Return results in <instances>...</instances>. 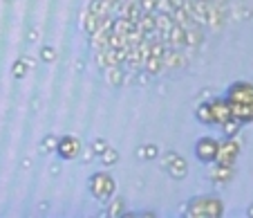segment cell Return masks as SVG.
<instances>
[{"mask_svg":"<svg viewBox=\"0 0 253 218\" xmlns=\"http://www.w3.org/2000/svg\"><path fill=\"white\" fill-rule=\"evenodd\" d=\"M226 102L231 106V115L240 124H247L253 119V86L249 83H233L226 95Z\"/></svg>","mask_w":253,"mask_h":218,"instance_id":"cell-1","label":"cell"},{"mask_svg":"<svg viewBox=\"0 0 253 218\" xmlns=\"http://www.w3.org/2000/svg\"><path fill=\"white\" fill-rule=\"evenodd\" d=\"M188 214L191 216H220L222 203L213 198H195L188 205Z\"/></svg>","mask_w":253,"mask_h":218,"instance_id":"cell-2","label":"cell"},{"mask_svg":"<svg viewBox=\"0 0 253 218\" xmlns=\"http://www.w3.org/2000/svg\"><path fill=\"white\" fill-rule=\"evenodd\" d=\"M90 191L94 194V198L99 200H108L115 194V180L105 173H96L94 178L90 180Z\"/></svg>","mask_w":253,"mask_h":218,"instance_id":"cell-3","label":"cell"},{"mask_svg":"<svg viewBox=\"0 0 253 218\" xmlns=\"http://www.w3.org/2000/svg\"><path fill=\"white\" fill-rule=\"evenodd\" d=\"M217 151H220V142L213 137H202L195 146V153L202 162H213L217 158Z\"/></svg>","mask_w":253,"mask_h":218,"instance_id":"cell-4","label":"cell"},{"mask_svg":"<svg viewBox=\"0 0 253 218\" xmlns=\"http://www.w3.org/2000/svg\"><path fill=\"white\" fill-rule=\"evenodd\" d=\"M56 151L63 160H74V158H79V153H81V142H79L77 137L67 135L56 142Z\"/></svg>","mask_w":253,"mask_h":218,"instance_id":"cell-5","label":"cell"},{"mask_svg":"<svg viewBox=\"0 0 253 218\" xmlns=\"http://www.w3.org/2000/svg\"><path fill=\"white\" fill-rule=\"evenodd\" d=\"M209 108H211V121L213 124H224V121L233 119V115H231V106L226 99H217V102H209Z\"/></svg>","mask_w":253,"mask_h":218,"instance_id":"cell-6","label":"cell"},{"mask_svg":"<svg viewBox=\"0 0 253 218\" xmlns=\"http://www.w3.org/2000/svg\"><path fill=\"white\" fill-rule=\"evenodd\" d=\"M235 155H238V146H235V142H224V144H220V151H217V158H215V160L220 162V164H224V166H231V162H233Z\"/></svg>","mask_w":253,"mask_h":218,"instance_id":"cell-7","label":"cell"},{"mask_svg":"<svg viewBox=\"0 0 253 218\" xmlns=\"http://www.w3.org/2000/svg\"><path fill=\"white\" fill-rule=\"evenodd\" d=\"M166 171L172 178H184V173H186V162H184L182 158H177V155H168Z\"/></svg>","mask_w":253,"mask_h":218,"instance_id":"cell-8","label":"cell"},{"mask_svg":"<svg viewBox=\"0 0 253 218\" xmlns=\"http://www.w3.org/2000/svg\"><path fill=\"white\" fill-rule=\"evenodd\" d=\"M197 119H200L202 124H213V121H211V108H209V104H202V106L197 108Z\"/></svg>","mask_w":253,"mask_h":218,"instance_id":"cell-9","label":"cell"},{"mask_svg":"<svg viewBox=\"0 0 253 218\" xmlns=\"http://www.w3.org/2000/svg\"><path fill=\"white\" fill-rule=\"evenodd\" d=\"M115 160H117V153H115V151H105L103 162H115Z\"/></svg>","mask_w":253,"mask_h":218,"instance_id":"cell-10","label":"cell"},{"mask_svg":"<svg viewBox=\"0 0 253 218\" xmlns=\"http://www.w3.org/2000/svg\"><path fill=\"white\" fill-rule=\"evenodd\" d=\"M14 74H16V77H23V74H25V65H23V63H16Z\"/></svg>","mask_w":253,"mask_h":218,"instance_id":"cell-11","label":"cell"},{"mask_svg":"<svg viewBox=\"0 0 253 218\" xmlns=\"http://www.w3.org/2000/svg\"><path fill=\"white\" fill-rule=\"evenodd\" d=\"M43 56H45V61H52V58H54V54H52V48H45Z\"/></svg>","mask_w":253,"mask_h":218,"instance_id":"cell-12","label":"cell"}]
</instances>
